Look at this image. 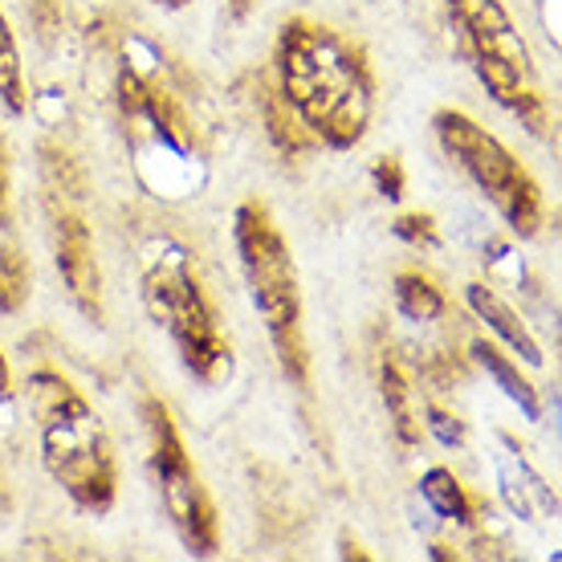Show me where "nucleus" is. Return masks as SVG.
I'll return each mask as SVG.
<instances>
[{"label":"nucleus","instance_id":"7ed1b4c3","mask_svg":"<svg viewBox=\"0 0 562 562\" xmlns=\"http://www.w3.org/2000/svg\"><path fill=\"white\" fill-rule=\"evenodd\" d=\"M143 306L171 335L183 367L200 383H225L233 375V351L228 338L216 326L209 297L200 290L196 269L188 261V249L176 240H159L143 269Z\"/></svg>","mask_w":562,"mask_h":562},{"label":"nucleus","instance_id":"6ab92c4d","mask_svg":"<svg viewBox=\"0 0 562 562\" xmlns=\"http://www.w3.org/2000/svg\"><path fill=\"white\" fill-rule=\"evenodd\" d=\"M371 180H375V188H380V196H387V200L404 196V168H400V159H392V155L371 168Z\"/></svg>","mask_w":562,"mask_h":562},{"label":"nucleus","instance_id":"ddd939ff","mask_svg":"<svg viewBox=\"0 0 562 562\" xmlns=\"http://www.w3.org/2000/svg\"><path fill=\"white\" fill-rule=\"evenodd\" d=\"M380 392H383L387 420H392V432L400 436V445H420V412H416V395H412L408 380L400 375V367L383 363Z\"/></svg>","mask_w":562,"mask_h":562},{"label":"nucleus","instance_id":"f3484780","mask_svg":"<svg viewBox=\"0 0 562 562\" xmlns=\"http://www.w3.org/2000/svg\"><path fill=\"white\" fill-rule=\"evenodd\" d=\"M395 237L408 240V245H424V249H432L436 245V225L428 212H412V216H400L395 221Z\"/></svg>","mask_w":562,"mask_h":562},{"label":"nucleus","instance_id":"9b49d317","mask_svg":"<svg viewBox=\"0 0 562 562\" xmlns=\"http://www.w3.org/2000/svg\"><path fill=\"white\" fill-rule=\"evenodd\" d=\"M473 359H477V363L485 367V375H490V380L502 387V395L518 404V412L526 416V420H542V404H538V392L530 387V380H526V375L518 371V363H509L506 355L497 351L493 342H485V338H477V342H473Z\"/></svg>","mask_w":562,"mask_h":562},{"label":"nucleus","instance_id":"2eb2a0df","mask_svg":"<svg viewBox=\"0 0 562 562\" xmlns=\"http://www.w3.org/2000/svg\"><path fill=\"white\" fill-rule=\"evenodd\" d=\"M392 294H395L400 314L412 318V323H436V318L445 314V294H440L424 273H400Z\"/></svg>","mask_w":562,"mask_h":562},{"label":"nucleus","instance_id":"20e7f679","mask_svg":"<svg viewBox=\"0 0 562 562\" xmlns=\"http://www.w3.org/2000/svg\"><path fill=\"white\" fill-rule=\"evenodd\" d=\"M233 240H237L254 310L273 338V351H278L285 375L302 383L306 380V338H302V294H297V269L290 245L261 204H240L233 216Z\"/></svg>","mask_w":562,"mask_h":562},{"label":"nucleus","instance_id":"9d476101","mask_svg":"<svg viewBox=\"0 0 562 562\" xmlns=\"http://www.w3.org/2000/svg\"><path fill=\"white\" fill-rule=\"evenodd\" d=\"M497 485H502V497H506L509 514L521 521H535L538 514H554V509H559L554 493L547 490V481L538 477L521 457H509V452L497 457Z\"/></svg>","mask_w":562,"mask_h":562},{"label":"nucleus","instance_id":"f8f14e48","mask_svg":"<svg viewBox=\"0 0 562 562\" xmlns=\"http://www.w3.org/2000/svg\"><path fill=\"white\" fill-rule=\"evenodd\" d=\"M420 497L428 514H436L440 521H461L469 526L473 521V502H469V493L457 477H452V469H428L420 477Z\"/></svg>","mask_w":562,"mask_h":562},{"label":"nucleus","instance_id":"6e6552de","mask_svg":"<svg viewBox=\"0 0 562 562\" xmlns=\"http://www.w3.org/2000/svg\"><path fill=\"white\" fill-rule=\"evenodd\" d=\"M54 261L74 302H78L90 318H99L102 273H99V257H94V240H90V228H86L82 216L61 212L54 221Z\"/></svg>","mask_w":562,"mask_h":562},{"label":"nucleus","instance_id":"dca6fc26","mask_svg":"<svg viewBox=\"0 0 562 562\" xmlns=\"http://www.w3.org/2000/svg\"><path fill=\"white\" fill-rule=\"evenodd\" d=\"M0 102L9 114H25L29 111V94H25V70H21V54H16L13 29L0 13Z\"/></svg>","mask_w":562,"mask_h":562},{"label":"nucleus","instance_id":"a211bd4d","mask_svg":"<svg viewBox=\"0 0 562 562\" xmlns=\"http://www.w3.org/2000/svg\"><path fill=\"white\" fill-rule=\"evenodd\" d=\"M424 424H428V432L445 445V449H461L464 445V428L457 416H449V412H440V408H428L424 412Z\"/></svg>","mask_w":562,"mask_h":562},{"label":"nucleus","instance_id":"f03ea898","mask_svg":"<svg viewBox=\"0 0 562 562\" xmlns=\"http://www.w3.org/2000/svg\"><path fill=\"white\" fill-rule=\"evenodd\" d=\"M25 387L29 408L37 416L45 473L82 509L106 514L114 502L119 469H114V452L99 412L57 371H33Z\"/></svg>","mask_w":562,"mask_h":562},{"label":"nucleus","instance_id":"0eeeda50","mask_svg":"<svg viewBox=\"0 0 562 562\" xmlns=\"http://www.w3.org/2000/svg\"><path fill=\"white\" fill-rule=\"evenodd\" d=\"M143 420H147V436H151V469L171 526L180 530L183 547L192 550L196 559H209V554H216V542H221L209 490H204L192 457L183 452V440L176 432V424H171L168 408L159 400H147Z\"/></svg>","mask_w":562,"mask_h":562},{"label":"nucleus","instance_id":"aec40b11","mask_svg":"<svg viewBox=\"0 0 562 562\" xmlns=\"http://www.w3.org/2000/svg\"><path fill=\"white\" fill-rule=\"evenodd\" d=\"M13 387H9V367H4V355H0V400H9Z\"/></svg>","mask_w":562,"mask_h":562},{"label":"nucleus","instance_id":"412c9836","mask_svg":"<svg viewBox=\"0 0 562 562\" xmlns=\"http://www.w3.org/2000/svg\"><path fill=\"white\" fill-rule=\"evenodd\" d=\"M168 4H183V0H168Z\"/></svg>","mask_w":562,"mask_h":562},{"label":"nucleus","instance_id":"4468645a","mask_svg":"<svg viewBox=\"0 0 562 562\" xmlns=\"http://www.w3.org/2000/svg\"><path fill=\"white\" fill-rule=\"evenodd\" d=\"M29 297V261L9 221H0V314H16Z\"/></svg>","mask_w":562,"mask_h":562},{"label":"nucleus","instance_id":"39448f33","mask_svg":"<svg viewBox=\"0 0 562 562\" xmlns=\"http://www.w3.org/2000/svg\"><path fill=\"white\" fill-rule=\"evenodd\" d=\"M432 127L440 147L490 196L493 209L506 216V225L518 237H535L538 225H542V192H538L530 171L514 159V151H509L506 143L497 139V135H490L481 123H473L461 111H436Z\"/></svg>","mask_w":562,"mask_h":562},{"label":"nucleus","instance_id":"1a4fd4ad","mask_svg":"<svg viewBox=\"0 0 562 562\" xmlns=\"http://www.w3.org/2000/svg\"><path fill=\"white\" fill-rule=\"evenodd\" d=\"M464 297H469V306H473V314H477L481 323L490 326L493 335L506 342L509 351L518 355L521 363L530 367H542V347H538V338L526 330V323L518 318V310L509 306L506 297L497 294L493 285H485V281H473L469 290H464Z\"/></svg>","mask_w":562,"mask_h":562},{"label":"nucleus","instance_id":"f257e3e1","mask_svg":"<svg viewBox=\"0 0 562 562\" xmlns=\"http://www.w3.org/2000/svg\"><path fill=\"white\" fill-rule=\"evenodd\" d=\"M281 94L302 127L335 151H351L371 127L375 82L367 57L318 21H290L278 37Z\"/></svg>","mask_w":562,"mask_h":562},{"label":"nucleus","instance_id":"423d86ee","mask_svg":"<svg viewBox=\"0 0 562 562\" xmlns=\"http://www.w3.org/2000/svg\"><path fill=\"white\" fill-rule=\"evenodd\" d=\"M449 13L461 25L473 70L493 94V102L535 123L538 90L530 49H526L521 33L514 29L509 13L502 9V0H449Z\"/></svg>","mask_w":562,"mask_h":562}]
</instances>
